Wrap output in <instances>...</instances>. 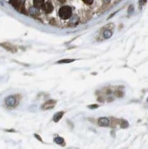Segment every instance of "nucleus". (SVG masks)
<instances>
[{
	"label": "nucleus",
	"mask_w": 148,
	"mask_h": 149,
	"mask_svg": "<svg viewBox=\"0 0 148 149\" xmlns=\"http://www.w3.org/2000/svg\"><path fill=\"white\" fill-rule=\"evenodd\" d=\"M55 142H56V143H57L58 144H62V143L64 142V140L62 139V137H56V139H55Z\"/></svg>",
	"instance_id": "9d476101"
},
{
	"label": "nucleus",
	"mask_w": 148,
	"mask_h": 149,
	"mask_svg": "<svg viewBox=\"0 0 148 149\" xmlns=\"http://www.w3.org/2000/svg\"><path fill=\"white\" fill-rule=\"evenodd\" d=\"M98 124L101 126H107L109 124V120L106 118H101L98 120Z\"/></svg>",
	"instance_id": "39448f33"
},
{
	"label": "nucleus",
	"mask_w": 148,
	"mask_h": 149,
	"mask_svg": "<svg viewBox=\"0 0 148 149\" xmlns=\"http://www.w3.org/2000/svg\"><path fill=\"white\" fill-rule=\"evenodd\" d=\"M56 104V102L54 100H49V101H47L45 103L43 106H42V109L43 110H49V109H51L54 107Z\"/></svg>",
	"instance_id": "7ed1b4c3"
},
{
	"label": "nucleus",
	"mask_w": 148,
	"mask_h": 149,
	"mask_svg": "<svg viewBox=\"0 0 148 149\" xmlns=\"http://www.w3.org/2000/svg\"><path fill=\"white\" fill-rule=\"evenodd\" d=\"M5 103H6V104L8 107H13V106H15V103H16V98H15V97L13 96V95L8 96L5 99Z\"/></svg>",
	"instance_id": "20e7f679"
},
{
	"label": "nucleus",
	"mask_w": 148,
	"mask_h": 149,
	"mask_svg": "<svg viewBox=\"0 0 148 149\" xmlns=\"http://www.w3.org/2000/svg\"><path fill=\"white\" fill-rule=\"evenodd\" d=\"M89 107L90 109H96V108L98 107V104H93V105H89Z\"/></svg>",
	"instance_id": "f8f14e48"
},
{
	"label": "nucleus",
	"mask_w": 148,
	"mask_h": 149,
	"mask_svg": "<svg viewBox=\"0 0 148 149\" xmlns=\"http://www.w3.org/2000/svg\"><path fill=\"white\" fill-rule=\"evenodd\" d=\"M42 10L44 11L45 13H51V12L53 11V6L52 5V3L48 1L46 3H44V4L43 5V6L41 7Z\"/></svg>",
	"instance_id": "f03ea898"
},
{
	"label": "nucleus",
	"mask_w": 148,
	"mask_h": 149,
	"mask_svg": "<svg viewBox=\"0 0 148 149\" xmlns=\"http://www.w3.org/2000/svg\"><path fill=\"white\" fill-rule=\"evenodd\" d=\"M58 1H59L60 3H64L65 1V0H58Z\"/></svg>",
	"instance_id": "ddd939ff"
},
{
	"label": "nucleus",
	"mask_w": 148,
	"mask_h": 149,
	"mask_svg": "<svg viewBox=\"0 0 148 149\" xmlns=\"http://www.w3.org/2000/svg\"><path fill=\"white\" fill-rule=\"evenodd\" d=\"M82 1L84 3L87 4V5H91L93 2V0H82Z\"/></svg>",
	"instance_id": "9b49d317"
},
{
	"label": "nucleus",
	"mask_w": 148,
	"mask_h": 149,
	"mask_svg": "<svg viewBox=\"0 0 148 149\" xmlns=\"http://www.w3.org/2000/svg\"><path fill=\"white\" fill-rule=\"evenodd\" d=\"M34 6L36 8H41L45 3V0H33Z\"/></svg>",
	"instance_id": "0eeeda50"
},
{
	"label": "nucleus",
	"mask_w": 148,
	"mask_h": 149,
	"mask_svg": "<svg viewBox=\"0 0 148 149\" xmlns=\"http://www.w3.org/2000/svg\"><path fill=\"white\" fill-rule=\"evenodd\" d=\"M74 59H63L58 61V63H70L74 62Z\"/></svg>",
	"instance_id": "1a4fd4ad"
},
{
	"label": "nucleus",
	"mask_w": 148,
	"mask_h": 149,
	"mask_svg": "<svg viewBox=\"0 0 148 149\" xmlns=\"http://www.w3.org/2000/svg\"><path fill=\"white\" fill-rule=\"evenodd\" d=\"M9 3H10L16 9H19L21 6V1L20 0H10Z\"/></svg>",
	"instance_id": "423d86ee"
},
{
	"label": "nucleus",
	"mask_w": 148,
	"mask_h": 149,
	"mask_svg": "<svg viewBox=\"0 0 148 149\" xmlns=\"http://www.w3.org/2000/svg\"><path fill=\"white\" fill-rule=\"evenodd\" d=\"M58 14L62 19H68L72 15V10L68 6H62L60 8Z\"/></svg>",
	"instance_id": "f257e3e1"
},
{
	"label": "nucleus",
	"mask_w": 148,
	"mask_h": 149,
	"mask_svg": "<svg viewBox=\"0 0 148 149\" xmlns=\"http://www.w3.org/2000/svg\"><path fill=\"white\" fill-rule=\"evenodd\" d=\"M63 115H64V112H58L56 114H55L54 116H53V121L55 122H58L60 119L62 118Z\"/></svg>",
	"instance_id": "6e6552de"
}]
</instances>
